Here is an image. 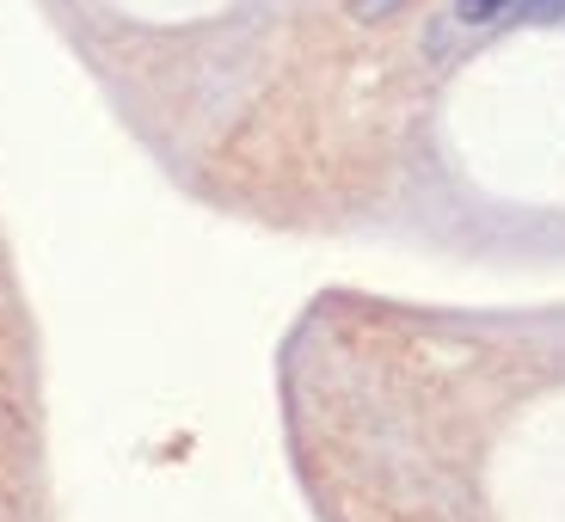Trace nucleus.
Instances as JSON below:
<instances>
[{
    "mask_svg": "<svg viewBox=\"0 0 565 522\" xmlns=\"http://www.w3.org/2000/svg\"><path fill=\"white\" fill-rule=\"evenodd\" d=\"M455 7H461L467 19H492V13H504L510 0H455Z\"/></svg>",
    "mask_w": 565,
    "mask_h": 522,
    "instance_id": "obj_2",
    "label": "nucleus"
},
{
    "mask_svg": "<svg viewBox=\"0 0 565 522\" xmlns=\"http://www.w3.org/2000/svg\"><path fill=\"white\" fill-rule=\"evenodd\" d=\"M406 0H351V13L363 19V25H375V19H394Z\"/></svg>",
    "mask_w": 565,
    "mask_h": 522,
    "instance_id": "obj_1",
    "label": "nucleus"
},
{
    "mask_svg": "<svg viewBox=\"0 0 565 522\" xmlns=\"http://www.w3.org/2000/svg\"><path fill=\"white\" fill-rule=\"evenodd\" d=\"M523 13H529V19H559L565 0H523Z\"/></svg>",
    "mask_w": 565,
    "mask_h": 522,
    "instance_id": "obj_3",
    "label": "nucleus"
}]
</instances>
